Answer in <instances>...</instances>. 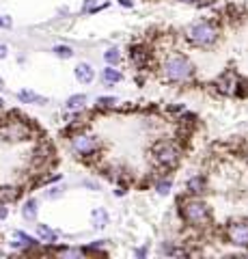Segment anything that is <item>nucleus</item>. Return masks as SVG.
<instances>
[{
	"mask_svg": "<svg viewBox=\"0 0 248 259\" xmlns=\"http://www.w3.org/2000/svg\"><path fill=\"white\" fill-rule=\"evenodd\" d=\"M164 78L169 82H188L194 76V65L190 63L188 56L183 54H171L162 65Z\"/></svg>",
	"mask_w": 248,
	"mask_h": 259,
	"instance_id": "nucleus-1",
	"label": "nucleus"
},
{
	"mask_svg": "<svg viewBox=\"0 0 248 259\" xmlns=\"http://www.w3.org/2000/svg\"><path fill=\"white\" fill-rule=\"evenodd\" d=\"M220 37V30L214 22H194L186 28V39L196 48H212Z\"/></svg>",
	"mask_w": 248,
	"mask_h": 259,
	"instance_id": "nucleus-2",
	"label": "nucleus"
},
{
	"mask_svg": "<svg viewBox=\"0 0 248 259\" xmlns=\"http://www.w3.org/2000/svg\"><path fill=\"white\" fill-rule=\"evenodd\" d=\"M181 218L190 227H205L210 223V207H207L201 199H186L181 201Z\"/></svg>",
	"mask_w": 248,
	"mask_h": 259,
	"instance_id": "nucleus-3",
	"label": "nucleus"
},
{
	"mask_svg": "<svg viewBox=\"0 0 248 259\" xmlns=\"http://www.w3.org/2000/svg\"><path fill=\"white\" fill-rule=\"evenodd\" d=\"M154 158L160 166L173 168L179 164V149H177V145L171 141H160L154 145Z\"/></svg>",
	"mask_w": 248,
	"mask_h": 259,
	"instance_id": "nucleus-4",
	"label": "nucleus"
},
{
	"mask_svg": "<svg viewBox=\"0 0 248 259\" xmlns=\"http://www.w3.org/2000/svg\"><path fill=\"white\" fill-rule=\"evenodd\" d=\"M225 233H227V240H229L233 246L248 248V221L231 223V225L227 227Z\"/></svg>",
	"mask_w": 248,
	"mask_h": 259,
	"instance_id": "nucleus-5",
	"label": "nucleus"
},
{
	"mask_svg": "<svg viewBox=\"0 0 248 259\" xmlns=\"http://www.w3.org/2000/svg\"><path fill=\"white\" fill-rule=\"evenodd\" d=\"M71 149H74L78 156H93V153L97 151V141H95V136L80 134V136H74Z\"/></svg>",
	"mask_w": 248,
	"mask_h": 259,
	"instance_id": "nucleus-6",
	"label": "nucleus"
},
{
	"mask_svg": "<svg viewBox=\"0 0 248 259\" xmlns=\"http://www.w3.org/2000/svg\"><path fill=\"white\" fill-rule=\"evenodd\" d=\"M0 134H3V139H7V141H24V139H28V127L24 125L22 121H13V123L0 130Z\"/></svg>",
	"mask_w": 248,
	"mask_h": 259,
	"instance_id": "nucleus-7",
	"label": "nucleus"
},
{
	"mask_svg": "<svg viewBox=\"0 0 248 259\" xmlns=\"http://www.w3.org/2000/svg\"><path fill=\"white\" fill-rule=\"evenodd\" d=\"M216 87H218V91L225 93V95H235L237 93V87H239V80H237L235 74L227 71V74H222L218 80H216Z\"/></svg>",
	"mask_w": 248,
	"mask_h": 259,
	"instance_id": "nucleus-8",
	"label": "nucleus"
},
{
	"mask_svg": "<svg viewBox=\"0 0 248 259\" xmlns=\"http://www.w3.org/2000/svg\"><path fill=\"white\" fill-rule=\"evenodd\" d=\"M74 74H76L78 82H82V84H91L95 80V69H93V65H89V63H78Z\"/></svg>",
	"mask_w": 248,
	"mask_h": 259,
	"instance_id": "nucleus-9",
	"label": "nucleus"
},
{
	"mask_svg": "<svg viewBox=\"0 0 248 259\" xmlns=\"http://www.w3.org/2000/svg\"><path fill=\"white\" fill-rule=\"evenodd\" d=\"M18 100L22 104H39V106H43V104L47 102L43 95H37L33 91H28V89H24V91H18Z\"/></svg>",
	"mask_w": 248,
	"mask_h": 259,
	"instance_id": "nucleus-10",
	"label": "nucleus"
},
{
	"mask_svg": "<svg viewBox=\"0 0 248 259\" xmlns=\"http://www.w3.org/2000/svg\"><path fill=\"white\" fill-rule=\"evenodd\" d=\"M186 188L190 194H203L205 188H207V182H205V177L201 175H194V177H190L188 184H186Z\"/></svg>",
	"mask_w": 248,
	"mask_h": 259,
	"instance_id": "nucleus-11",
	"label": "nucleus"
},
{
	"mask_svg": "<svg viewBox=\"0 0 248 259\" xmlns=\"http://www.w3.org/2000/svg\"><path fill=\"white\" fill-rule=\"evenodd\" d=\"M121 80H123V74L115 67H106L102 71V82L104 84H117V82H121Z\"/></svg>",
	"mask_w": 248,
	"mask_h": 259,
	"instance_id": "nucleus-12",
	"label": "nucleus"
},
{
	"mask_svg": "<svg viewBox=\"0 0 248 259\" xmlns=\"http://www.w3.org/2000/svg\"><path fill=\"white\" fill-rule=\"evenodd\" d=\"M37 212H39V205H37L35 199L26 201V205L22 207V216L26 218V221H37Z\"/></svg>",
	"mask_w": 248,
	"mask_h": 259,
	"instance_id": "nucleus-13",
	"label": "nucleus"
},
{
	"mask_svg": "<svg viewBox=\"0 0 248 259\" xmlns=\"http://www.w3.org/2000/svg\"><path fill=\"white\" fill-rule=\"evenodd\" d=\"M93 225H95V229H104V227L108 225V214H106V209H102V207H97V209H93Z\"/></svg>",
	"mask_w": 248,
	"mask_h": 259,
	"instance_id": "nucleus-14",
	"label": "nucleus"
},
{
	"mask_svg": "<svg viewBox=\"0 0 248 259\" xmlns=\"http://www.w3.org/2000/svg\"><path fill=\"white\" fill-rule=\"evenodd\" d=\"M86 106V95L84 93H78V95H71L67 100V108L69 110H80Z\"/></svg>",
	"mask_w": 248,
	"mask_h": 259,
	"instance_id": "nucleus-15",
	"label": "nucleus"
},
{
	"mask_svg": "<svg viewBox=\"0 0 248 259\" xmlns=\"http://www.w3.org/2000/svg\"><path fill=\"white\" fill-rule=\"evenodd\" d=\"M37 227V236L43 242H57V233H54L47 225H35Z\"/></svg>",
	"mask_w": 248,
	"mask_h": 259,
	"instance_id": "nucleus-16",
	"label": "nucleus"
},
{
	"mask_svg": "<svg viewBox=\"0 0 248 259\" xmlns=\"http://www.w3.org/2000/svg\"><path fill=\"white\" fill-rule=\"evenodd\" d=\"M52 52H54V56H59V59H71V56L76 54L74 48H69V46H54Z\"/></svg>",
	"mask_w": 248,
	"mask_h": 259,
	"instance_id": "nucleus-17",
	"label": "nucleus"
},
{
	"mask_svg": "<svg viewBox=\"0 0 248 259\" xmlns=\"http://www.w3.org/2000/svg\"><path fill=\"white\" fill-rule=\"evenodd\" d=\"M132 61H134L136 67H142V65L147 63V52L142 50V48H134L132 50Z\"/></svg>",
	"mask_w": 248,
	"mask_h": 259,
	"instance_id": "nucleus-18",
	"label": "nucleus"
},
{
	"mask_svg": "<svg viewBox=\"0 0 248 259\" xmlns=\"http://www.w3.org/2000/svg\"><path fill=\"white\" fill-rule=\"evenodd\" d=\"M104 61H106L108 65H117L119 61H121V52H119L117 48H110V50L104 52Z\"/></svg>",
	"mask_w": 248,
	"mask_h": 259,
	"instance_id": "nucleus-19",
	"label": "nucleus"
},
{
	"mask_svg": "<svg viewBox=\"0 0 248 259\" xmlns=\"http://www.w3.org/2000/svg\"><path fill=\"white\" fill-rule=\"evenodd\" d=\"M171 188H173V182H171V180H164V182H160V184L156 186V190H158L160 194H169Z\"/></svg>",
	"mask_w": 248,
	"mask_h": 259,
	"instance_id": "nucleus-20",
	"label": "nucleus"
},
{
	"mask_svg": "<svg viewBox=\"0 0 248 259\" xmlns=\"http://www.w3.org/2000/svg\"><path fill=\"white\" fill-rule=\"evenodd\" d=\"M15 197V188H0V201H9Z\"/></svg>",
	"mask_w": 248,
	"mask_h": 259,
	"instance_id": "nucleus-21",
	"label": "nucleus"
},
{
	"mask_svg": "<svg viewBox=\"0 0 248 259\" xmlns=\"http://www.w3.org/2000/svg\"><path fill=\"white\" fill-rule=\"evenodd\" d=\"M97 104H100V106H115V104H117V97H100Z\"/></svg>",
	"mask_w": 248,
	"mask_h": 259,
	"instance_id": "nucleus-22",
	"label": "nucleus"
},
{
	"mask_svg": "<svg viewBox=\"0 0 248 259\" xmlns=\"http://www.w3.org/2000/svg\"><path fill=\"white\" fill-rule=\"evenodd\" d=\"M177 3H183V5H205L207 0H177Z\"/></svg>",
	"mask_w": 248,
	"mask_h": 259,
	"instance_id": "nucleus-23",
	"label": "nucleus"
},
{
	"mask_svg": "<svg viewBox=\"0 0 248 259\" xmlns=\"http://www.w3.org/2000/svg\"><path fill=\"white\" fill-rule=\"evenodd\" d=\"M63 255H67V257H80V255H82V250H65V253H63Z\"/></svg>",
	"mask_w": 248,
	"mask_h": 259,
	"instance_id": "nucleus-24",
	"label": "nucleus"
},
{
	"mask_svg": "<svg viewBox=\"0 0 248 259\" xmlns=\"http://www.w3.org/2000/svg\"><path fill=\"white\" fill-rule=\"evenodd\" d=\"M7 216H9V209H7L5 205H0V221H5Z\"/></svg>",
	"mask_w": 248,
	"mask_h": 259,
	"instance_id": "nucleus-25",
	"label": "nucleus"
},
{
	"mask_svg": "<svg viewBox=\"0 0 248 259\" xmlns=\"http://www.w3.org/2000/svg\"><path fill=\"white\" fill-rule=\"evenodd\" d=\"M5 56H7V46H5V44H0V61H3Z\"/></svg>",
	"mask_w": 248,
	"mask_h": 259,
	"instance_id": "nucleus-26",
	"label": "nucleus"
},
{
	"mask_svg": "<svg viewBox=\"0 0 248 259\" xmlns=\"http://www.w3.org/2000/svg\"><path fill=\"white\" fill-rule=\"evenodd\" d=\"M147 255V248H136V257H145Z\"/></svg>",
	"mask_w": 248,
	"mask_h": 259,
	"instance_id": "nucleus-27",
	"label": "nucleus"
},
{
	"mask_svg": "<svg viewBox=\"0 0 248 259\" xmlns=\"http://www.w3.org/2000/svg\"><path fill=\"white\" fill-rule=\"evenodd\" d=\"M119 5H121V7H134L132 0H119Z\"/></svg>",
	"mask_w": 248,
	"mask_h": 259,
	"instance_id": "nucleus-28",
	"label": "nucleus"
},
{
	"mask_svg": "<svg viewBox=\"0 0 248 259\" xmlns=\"http://www.w3.org/2000/svg\"><path fill=\"white\" fill-rule=\"evenodd\" d=\"M3 89H5V80L0 78V91H3Z\"/></svg>",
	"mask_w": 248,
	"mask_h": 259,
	"instance_id": "nucleus-29",
	"label": "nucleus"
},
{
	"mask_svg": "<svg viewBox=\"0 0 248 259\" xmlns=\"http://www.w3.org/2000/svg\"><path fill=\"white\" fill-rule=\"evenodd\" d=\"M0 26H3V15H0Z\"/></svg>",
	"mask_w": 248,
	"mask_h": 259,
	"instance_id": "nucleus-30",
	"label": "nucleus"
},
{
	"mask_svg": "<svg viewBox=\"0 0 248 259\" xmlns=\"http://www.w3.org/2000/svg\"><path fill=\"white\" fill-rule=\"evenodd\" d=\"M0 106H3V100H0Z\"/></svg>",
	"mask_w": 248,
	"mask_h": 259,
	"instance_id": "nucleus-31",
	"label": "nucleus"
},
{
	"mask_svg": "<svg viewBox=\"0 0 248 259\" xmlns=\"http://www.w3.org/2000/svg\"><path fill=\"white\" fill-rule=\"evenodd\" d=\"M246 160H248V156H246Z\"/></svg>",
	"mask_w": 248,
	"mask_h": 259,
	"instance_id": "nucleus-32",
	"label": "nucleus"
}]
</instances>
